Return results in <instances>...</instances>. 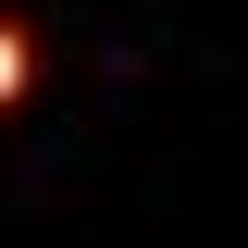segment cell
<instances>
[{
	"instance_id": "cell-1",
	"label": "cell",
	"mask_w": 248,
	"mask_h": 248,
	"mask_svg": "<svg viewBox=\"0 0 248 248\" xmlns=\"http://www.w3.org/2000/svg\"><path fill=\"white\" fill-rule=\"evenodd\" d=\"M13 99H25V37L0 25V112H13Z\"/></svg>"
}]
</instances>
